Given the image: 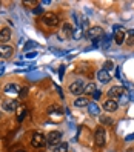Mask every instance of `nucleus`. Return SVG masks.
Wrapping results in <instances>:
<instances>
[{
  "label": "nucleus",
  "mask_w": 134,
  "mask_h": 152,
  "mask_svg": "<svg viewBox=\"0 0 134 152\" xmlns=\"http://www.w3.org/2000/svg\"><path fill=\"white\" fill-rule=\"evenodd\" d=\"M31 145L34 148H37V149H42V148L46 146V137L40 132H35L32 135V138H31Z\"/></svg>",
  "instance_id": "f257e3e1"
},
{
  "label": "nucleus",
  "mask_w": 134,
  "mask_h": 152,
  "mask_svg": "<svg viewBox=\"0 0 134 152\" xmlns=\"http://www.w3.org/2000/svg\"><path fill=\"white\" fill-rule=\"evenodd\" d=\"M83 88H85L83 80H74V82L69 85L68 89H69V92L73 95H80V94H83Z\"/></svg>",
  "instance_id": "f03ea898"
},
{
  "label": "nucleus",
  "mask_w": 134,
  "mask_h": 152,
  "mask_svg": "<svg viewBox=\"0 0 134 152\" xmlns=\"http://www.w3.org/2000/svg\"><path fill=\"white\" fill-rule=\"evenodd\" d=\"M94 141L97 146H103L106 143V132H105V128L103 126H99L94 132Z\"/></svg>",
  "instance_id": "7ed1b4c3"
},
{
  "label": "nucleus",
  "mask_w": 134,
  "mask_h": 152,
  "mask_svg": "<svg viewBox=\"0 0 134 152\" xmlns=\"http://www.w3.org/2000/svg\"><path fill=\"white\" fill-rule=\"evenodd\" d=\"M42 22L46 25V26H57L59 25V17L54 14V12H45L42 15Z\"/></svg>",
  "instance_id": "20e7f679"
},
{
  "label": "nucleus",
  "mask_w": 134,
  "mask_h": 152,
  "mask_svg": "<svg viewBox=\"0 0 134 152\" xmlns=\"http://www.w3.org/2000/svg\"><path fill=\"white\" fill-rule=\"evenodd\" d=\"M62 141V132L60 131H51L46 137V145L49 146H54V145H59Z\"/></svg>",
  "instance_id": "39448f33"
},
{
  "label": "nucleus",
  "mask_w": 134,
  "mask_h": 152,
  "mask_svg": "<svg viewBox=\"0 0 134 152\" xmlns=\"http://www.w3.org/2000/svg\"><path fill=\"white\" fill-rule=\"evenodd\" d=\"M123 94H127L123 86H111L110 91H108V95H110V98H113V100L114 98H120Z\"/></svg>",
  "instance_id": "423d86ee"
},
{
  "label": "nucleus",
  "mask_w": 134,
  "mask_h": 152,
  "mask_svg": "<svg viewBox=\"0 0 134 152\" xmlns=\"http://www.w3.org/2000/svg\"><path fill=\"white\" fill-rule=\"evenodd\" d=\"M103 35V29L102 28H99V26H94V28H91L88 32H86V37L89 39V40H97V39H100Z\"/></svg>",
  "instance_id": "0eeeda50"
},
{
  "label": "nucleus",
  "mask_w": 134,
  "mask_h": 152,
  "mask_svg": "<svg viewBox=\"0 0 134 152\" xmlns=\"http://www.w3.org/2000/svg\"><path fill=\"white\" fill-rule=\"evenodd\" d=\"M14 54V49L10 45H0V57L2 58H10Z\"/></svg>",
  "instance_id": "6e6552de"
},
{
  "label": "nucleus",
  "mask_w": 134,
  "mask_h": 152,
  "mask_svg": "<svg viewBox=\"0 0 134 152\" xmlns=\"http://www.w3.org/2000/svg\"><path fill=\"white\" fill-rule=\"evenodd\" d=\"M117 108H119V104H117V102H116V100H113V98H108V100L103 103V109L106 112H116V111H117Z\"/></svg>",
  "instance_id": "1a4fd4ad"
},
{
  "label": "nucleus",
  "mask_w": 134,
  "mask_h": 152,
  "mask_svg": "<svg viewBox=\"0 0 134 152\" xmlns=\"http://www.w3.org/2000/svg\"><path fill=\"white\" fill-rule=\"evenodd\" d=\"M97 78H99V82L100 83H103V85H106L111 80V75H110V72H106L105 69H100L99 72H97Z\"/></svg>",
  "instance_id": "9d476101"
},
{
  "label": "nucleus",
  "mask_w": 134,
  "mask_h": 152,
  "mask_svg": "<svg viewBox=\"0 0 134 152\" xmlns=\"http://www.w3.org/2000/svg\"><path fill=\"white\" fill-rule=\"evenodd\" d=\"M62 31H63V37L73 39V32H74V28H73V26H71L69 23H63V26H62Z\"/></svg>",
  "instance_id": "9b49d317"
},
{
  "label": "nucleus",
  "mask_w": 134,
  "mask_h": 152,
  "mask_svg": "<svg viewBox=\"0 0 134 152\" xmlns=\"http://www.w3.org/2000/svg\"><path fill=\"white\" fill-rule=\"evenodd\" d=\"M10 39H11V29H10V28L0 29V42H2V43H6Z\"/></svg>",
  "instance_id": "f8f14e48"
},
{
  "label": "nucleus",
  "mask_w": 134,
  "mask_h": 152,
  "mask_svg": "<svg viewBox=\"0 0 134 152\" xmlns=\"http://www.w3.org/2000/svg\"><path fill=\"white\" fill-rule=\"evenodd\" d=\"M113 39H114V42L117 43V45H123V42H125V29L116 31L114 35H113Z\"/></svg>",
  "instance_id": "ddd939ff"
},
{
  "label": "nucleus",
  "mask_w": 134,
  "mask_h": 152,
  "mask_svg": "<svg viewBox=\"0 0 134 152\" xmlns=\"http://www.w3.org/2000/svg\"><path fill=\"white\" fill-rule=\"evenodd\" d=\"M17 102H14V100H6V102H3V104H2V108L5 109V111H15L17 109Z\"/></svg>",
  "instance_id": "4468645a"
},
{
  "label": "nucleus",
  "mask_w": 134,
  "mask_h": 152,
  "mask_svg": "<svg viewBox=\"0 0 134 152\" xmlns=\"http://www.w3.org/2000/svg\"><path fill=\"white\" fill-rule=\"evenodd\" d=\"M3 91H5L6 94H17V92L20 91V88L17 86L15 83H8V85L3 88Z\"/></svg>",
  "instance_id": "2eb2a0df"
},
{
  "label": "nucleus",
  "mask_w": 134,
  "mask_h": 152,
  "mask_svg": "<svg viewBox=\"0 0 134 152\" xmlns=\"http://www.w3.org/2000/svg\"><path fill=\"white\" fill-rule=\"evenodd\" d=\"M88 112L91 114V115H99L100 114V108H99V104H96V102H93V103H88Z\"/></svg>",
  "instance_id": "dca6fc26"
},
{
  "label": "nucleus",
  "mask_w": 134,
  "mask_h": 152,
  "mask_svg": "<svg viewBox=\"0 0 134 152\" xmlns=\"http://www.w3.org/2000/svg\"><path fill=\"white\" fill-rule=\"evenodd\" d=\"M74 106L76 108H83V106H88V100L85 97H79L74 100Z\"/></svg>",
  "instance_id": "f3484780"
},
{
  "label": "nucleus",
  "mask_w": 134,
  "mask_h": 152,
  "mask_svg": "<svg viewBox=\"0 0 134 152\" xmlns=\"http://www.w3.org/2000/svg\"><path fill=\"white\" fill-rule=\"evenodd\" d=\"M52 152H68V145L63 141V143H59V145H56V148L52 149Z\"/></svg>",
  "instance_id": "a211bd4d"
},
{
  "label": "nucleus",
  "mask_w": 134,
  "mask_h": 152,
  "mask_svg": "<svg viewBox=\"0 0 134 152\" xmlns=\"http://www.w3.org/2000/svg\"><path fill=\"white\" fill-rule=\"evenodd\" d=\"M96 91H97V89H96V85H94V83H88V85H85V88H83V92H86L88 95H93Z\"/></svg>",
  "instance_id": "6ab92c4d"
},
{
  "label": "nucleus",
  "mask_w": 134,
  "mask_h": 152,
  "mask_svg": "<svg viewBox=\"0 0 134 152\" xmlns=\"http://www.w3.org/2000/svg\"><path fill=\"white\" fill-rule=\"evenodd\" d=\"M82 37H83L82 28H80V26H76V29H74V32H73V39H74V40H80Z\"/></svg>",
  "instance_id": "aec40b11"
},
{
  "label": "nucleus",
  "mask_w": 134,
  "mask_h": 152,
  "mask_svg": "<svg viewBox=\"0 0 134 152\" xmlns=\"http://www.w3.org/2000/svg\"><path fill=\"white\" fill-rule=\"evenodd\" d=\"M80 28H82V31H88V28H89V20L86 19V17H83L82 20H80Z\"/></svg>",
  "instance_id": "412c9836"
},
{
  "label": "nucleus",
  "mask_w": 134,
  "mask_h": 152,
  "mask_svg": "<svg viewBox=\"0 0 134 152\" xmlns=\"http://www.w3.org/2000/svg\"><path fill=\"white\" fill-rule=\"evenodd\" d=\"M35 46H37V43L32 42V40H29V42H26V45L23 46V51H25V52H29V49H32V48H35Z\"/></svg>",
  "instance_id": "4be33fe9"
},
{
  "label": "nucleus",
  "mask_w": 134,
  "mask_h": 152,
  "mask_svg": "<svg viewBox=\"0 0 134 152\" xmlns=\"http://www.w3.org/2000/svg\"><path fill=\"white\" fill-rule=\"evenodd\" d=\"M114 68H116V66H114V63H113L111 60H106L105 63H103V69L106 71V72H110V71H111V69H114Z\"/></svg>",
  "instance_id": "5701e85b"
},
{
  "label": "nucleus",
  "mask_w": 134,
  "mask_h": 152,
  "mask_svg": "<svg viewBox=\"0 0 134 152\" xmlns=\"http://www.w3.org/2000/svg\"><path fill=\"white\" fill-rule=\"evenodd\" d=\"M127 102H128V95H127V94H123V95L119 98V103H117V104L123 106V104H127Z\"/></svg>",
  "instance_id": "b1692460"
},
{
  "label": "nucleus",
  "mask_w": 134,
  "mask_h": 152,
  "mask_svg": "<svg viewBox=\"0 0 134 152\" xmlns=\"http://www.w3.org/2000/svg\"><path fill=\"white\" fill-rule=\"evenodd\" d=\"M99 118H100V121L103 124H113V118H110V117H100L99 115Z\"/></svg>",
  "instance_id": "393cba45"
},
{
  "label": "nucleus",
  "mask_w": 134,
  "mask_h": 152,
  "mask_svg": "<svg viewBox=\"0 0 134 152\" xmlns=\"http://www.w3.org/2000/svg\"><path fill=\"white\" fill-rule=\"evenodd\" d=\"M51 112H62V108L59 104H54V106H51V108H49V114Z\"/></svg>",
  "instance_id": "a878e982"
},
{
  "label": "nucleus",
  "mask_w": 134,
  "mask_h": 152,
  "mask_svg": "<svg viewBox=\"0 0 134 152\" xmlns=\"http://www.w3.org/2000/svg\"><path fill=\"white\" fill-rule=\"evenodd\" d=\"M100 97H102V91H96V92L93 94V98H94V102L100 100Z\"/></svg>",
  "instance_id": "bb28decb"
},
{
  "label": "nucleus",
  "mask_w": 134,
  "mask_h": 152,
  "mask_svg": "<svg viewBox=\"0 0 134 152\" xmlns=\"http://www.w3.org/2000/svg\"><path fill=\"white\" fill-rule=\"evenodd\" d=\"M37 56H39L37 52H34V51H32V52H26V56H25V57H26V58H34V57H37Z\"/></svg>",
  "instance_id": "cd10ccee"
},
{
  "label": "nucleus",
  "mask_w": 134,
  "mask_h": 152,
  "mask_svg": "<svg viewBox=\"0 0 134 152\" xmlns=\"http://www.w3.org/2000/svg\"><path fill=\"white\" fill-rule=\"evenodd\" d=\"M19 94H20V97H26V95H28V89H26V88H20Z\"/></svg>",
  "instance_id": "c85d7f7f"
},
{
  "label": "nucleus",
  "mask_w": 134,
  "mask_h": 152,
  "mask_svg": "<svg viewBox=\"0 0 134 152\" xmlns=\"http://www.w3.org/2000/svg\"><path fill=\"white\" fill-rule=\"evenodd\" d=\"M63 74H65V66L62 65V66H60V69H59V77H60V80L63 78Z\"/></svg>",
  "instance_id": "c756f323"
},
{
  "label": "nucleus",
  "mask_w": 134,
  "mask_h": 152,
  "mask_svg": "<svg viewBox=\"0 0 134 152\" xmlns=\"http://www.w3.org/2000/svg\"><path fill=\"white\" fill-rule=\"evenodd\" d=\"M127 94H128V100L134 102V89H131V91H128Z\"/></svg>",
  "instance_id": "7c9ffc66"
},
{
  "label": "nucleus",
  "mask_w": 134,
  "mask_h": 152,
  "mask_svg": "<svg viewBox=\"0 0 134 152\" xmlns=\"http://www.w3.org/2000/svg\"><path fill=\"white\" fill-rule=\"evenodd\" d=\"M25 114H26V111L22 108V111H20V114H19V121H22L23 120V117H25Z\"/></svg>",
  "instance_id": "2f4dec72"
},
{
  "label": "nucleus",
  "mask_w": 134,
  "mask_h": 152,
  "mask_svg": "<svg viewBox=\"0 0 134 152\" xmlns=\"http://www.w3.org/2000/svg\"><path fill=\"white\" fill-rule=\"evenodd\" d=\"M134 140V134H131V135H127L125 137V141H133Z\"/></svg>",
  "instance_id": "473e14b6"
},
{
  "label": "nucleus",
  "mask_w": 134,
  "mask_h": 152,
  "mask_svg": "<svg viewBox=\"0 0 134 152\" xmlns=\"http://www.w3.org/2000/svg\"><path fill=\"white\" fill-rule=\"evenodd\" d=\"M43 12V10H42V8L39 6V8H34V14H42Z\"/></svg>",
  "instance_id": "72a5a7b5"
},
{
  "label": "nucleus",
  "mask_w": 134,
  "mask_h": 152,
  "mask_svg": "<svg viewBox=\"0 0 134 152\" xmlns=\"http://www.w3.org/2000/svg\"><path fill=\"white\" fill-rule=\"evenodd\" d=\"M116 77L120 78V68H117V66H116Z\"/></svg>",
  "instance_id": "f704fd0d"
},
{
  "label": "nucleus",
  "mask_w": 134,
  "mask_h": 152,
  "mask_svg": "<svg viewBox=\"0 0 134 152\" xmlns=\"http://www.w3.org/2000/svg\"><path fill=\"white\" fill-rule=\"evenodd\" d=\"M128 45H134V37H131V39L128 40Z\"/></svg>",
  "instance_id": "c9c22d12"
},
{
  "label": "nucleus",
  "mask_w": 134,
  "mask_h": 152,
  "mask_svg": "<svg viewBox=\"0 0 134 152\" xmlns=\"http://www.w3.org/2000/svg\"><path fill=\"white\" fill-rule=\"evenodd\" d=\"M3 72H5V68H3V66H0V75H2Z\"/></svg>",
  "instance_id": "e433bc0d"
},
{
  "label": "nucleus",
  "mask_w": 134,
  "mask_h": 152,
  "mask_svg": "<svg viewBox=\"0 0 134 152\" xmlns=\"http://www.w3.org/2000/svg\"><path fill=\"white\" fill-rule=\"evenodd\" d=\"M128 34H130V35H133V37H134V29H130V31H128Z\"/></svg>",
  "instance_id": "4c0bfd02"
},
{
  "label": "nucleus",
  "mask_w": 134,
  "mask_h": 152,
  "mask_svg": "<svg viewBox=\"0 0 134 152\" xmlns=\"http://www.w3.org/2000/svg\"><path fill=\"white\" fill-rule=\"evenodd\" d=\"M15 152H25V151L23 149H19V151H15Z\"/></svg>",
  "instance_id": "58836bf2"
},
{
  "label": "nucleus",
  "mask_w": 134,
  "mask_h": 152,
  "mask_svg": "<svg viewBox=\"0 0 134 152\" xmlns=\"http://www.w3.org/2000/svg\"><path fill=\"white\" fill-rule=\"evenodd\" d=\"M0 6H2V3H0Z\"/></svg>",
  "instance_id": "ea45409f"
}]
</instances>
